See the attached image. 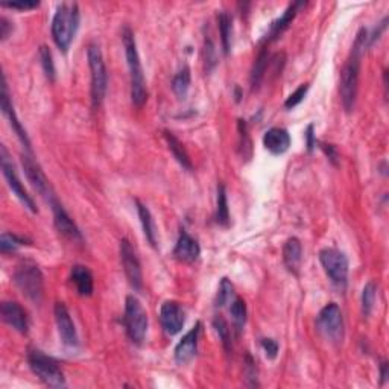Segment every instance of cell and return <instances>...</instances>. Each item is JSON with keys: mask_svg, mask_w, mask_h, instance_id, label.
Listing matches in <instances>:
<instances>
[{"mask_svg": "<svg viewBox=\"0 0 389 389\" xmlns=\"http://www.w3.org/2000/svg\"><path fill=\"white\" fill-rule=\"evenodd\" d=\"M2 6L5 8H11V10H34V8H38L40 2H31V0H25V2H5L2 3Z\"/></svg>", "mask_w": 389, "mask_h": 389, "instance_id": "60d3db41", "label": "cell"}, {"mask_svg": "<svg viewBox=\"0 0 389 389\" xmlns=\"http://www.w3.org/2000/svg\"><path fill=\"white\" fill-rule=\"evenodd\" d=\"M213 327L217 331L219 339H221V341H222L224 349L227 350V351H230L231 350V331H230V327H228L227 321H225L224 318L217 316V318H215V321H213Z\"/></svg>", "mask_w": 389, "mask_h": 389, "instance_id": "d590c367", "label": "cell"}, {"mask_svg": "<svg viewBox=\"0 0 389 389\" xmlns=\"http://www.w3.org/2000/svg\"><path fill=\"white\" fill-rule=\"evenodd\" d=\"M163 136H165L166 141H167V146H169V151L172 152V155L175 157V160L180 163V165L186 169V171H192L193 166H192V160H190L189 154L186 151V148L181 143V141L176 139L171 131H163Z\"/></svg>", "mask_w": 389, "mask_h": 389, "instance_id": "484cf974", "label": "cell"}, {"mask_svg": "<svg viewBox=\"0 0 389 389\" xmlns=\"http://www.w3.org/2000/svg\"><path fill=\"white\" fill-rule=\"evenodd\" d=\"M14 283L27 300L34 304H40L45 295V279L43 272L37 263L25 260L14 271Z\"/></svg>", "mask_w": 389, "mask_h": 389, "instance_id": "277c9868", "label": "cell"}, {"mask_svg": "<svg viewBox=\"0 0 389 389\" xmlns=\"http://www.w3.org/2000/svg\"><path fill=\"white\" fill-rule=\"evenodd\" d=\"M320 261L327 277L336 286L345 287L349 281V259L336 248H324L320 251Z\"/></svg>", "mask_w": 389, "mask_h": 389, "instance_id": "9c48e42d", "label": "cell"}, {"mask_svg": "<svg viewBox=\"0 0 389 389\" xmlns=\"http://www.w3.org/2000/svg\"><path fill=\"white\" fill-rule=\"evenodd\" d=\"M190 82H192V76H190V69L187 66H184L178 73L174 76L172 80V90L178 99H186Z\"/></svg>", "mask_w": 389, "mask_h": 389, "instance_id": "f1b7e54d", "label": "cell"}, {"mask_svg": "<svg viewBox=\"0 0 389 389\" xmlns=\"http://www.w3.org/2000/svg\"><path fill=\"white\" fill-rule=\"evenodd\" d=\"M318 145H320V148L324 151V154L327 155L329 160L333 163V165H336V163H338V151H336V148L333 145L321 143V141H318Z\"/></svg>", "mask_w": 389, "mask_h": 389, "instance_id": "ee69618b", "label": "cell"}, {"mask_svg": "<svg viewBox=\"0 0 389 389\" xmlns=\"http://www.w3.org/2000/svg\"><path fill=\"white\" fill-rule=\"evenodd\" d=\"M244 376L246 379V385L248 386H259L257 384V364L256 360L251 357V355L245 356V362H244Z\"/></svg>", "mask_w": 389, "mask_h": 389, "instance_id": "8d00e7d4", "label": "cell"}, {"mask_svg": "<svg viewBox=\"0 0 389 389\" xmlns=\"http://www.w3.org/2000/svg\"><path fill=\"white\" fill-rule=\"evenodd\" d=\"M81 14L78 3H61L52 19V38L62 52H67L80 27Z\"/></svg>", "mask_w": 389, "mask_h": 389, "instance_id": "3957f363", "label": "cell"}, {"mask_svg": "<svg viewBox=\"0 0 389 389\" xmlns=\"http://www.w3.org/2000/svg\"><path fill=\"white\" fill-rule=\"evenodd\" d=\"M23 245H26V239L11 235V233H3L2 237H0V251H2V254L16 252Z\"/></svg>", "mask_w": 389, "mask_h": 389, "instance_id": "1f68e13d", "label": "cell"}, {"mask_svg": "<svg viewBox=\"0 0 389 389\" xmlns=\"http://www.w3.org/2000/svg\"><path fill=\"white\" fill-rule=\"evenodd\" d=\"M368 46H370V34H368L365 27H362L357 32L355 43L351 46L350 56L342 69L341 82H339V95H341L342 107L346 113L355 108L359 90L360 62H362V56L366 52Z\"/></svg>", "mask_w": 389, "mask_h": 389, "instance_id": "6da1fadb", "label": "cell"}, {"mask_svg": "<svg viewBox=\"0 0 389 389\" xmlns=\"http://www.w3.org/2000/svg\"><path fill=\"white\" fill-rule=\"evenodd\" d=\"M136 206H137V213L140 217L141 228H143V235L148 242L151 244V246L157 248V227H155V221L151 215V211L139 200H136Z\"/></svg>", "mask_w": 389, "mask_h": 389, "instance_id": "cb8c5ba5", "label": "cell"}, {"mask_svg": "<svg viewBox=\"0 0 389 389\" xmlns=\"http://www.w3.org/2000/svg\"><path fill=\"white\" fill-rule=\"evenodd\" d=\"M54 315H55L56 329H58L61 342L66 346H69V349H76V346L80 345V338H78L75 322L72 320V316H70V312L66 307V304L56 303L54 307Z\"/></svg>", "mask_w": 389, "mask_h": 389, "instance_id": "4fadbf2b", "label": "cell"}, {"mask_svg": "<svg viewBox=\"0 0 389 389\" xmlns=\"http://www.w3.org/2000/svg\"><path fill=\"white\" fill-rule=\"evenodd\" d=\"M0 163H2V172H3L5 180L6 182H8L12 193L19 198L20 202H22L23 206L31 211V213H38V209L37 206H35L32 196L27 193V190L25 189L22 181H20L19 175L16 172V167H14L12 160L10 158V154L8 151H6L5 146L0 148Z\"/></svg>", "mask_w": 389, "mask_h": 389, "instance_id": "30bf717a", "label": "cell"}, {"mask_svg": "<svg viewBox=\"0 0 389 389\" xmlns=\"http://www.w3.org/2000/svg\"><path fill=\"white\" fill-rule=\"evenodd\" d=\"M217 25H219V32H221V43L224 54L228 55L230 47H231V35H233V20L228 12L221 11L217 14Z\"/></svg>", "mask_w": 389, "mask_h": 389, "instance_id": "83f0119b", "label": "cell"}, {"mask_svg": "<svg viewBox=\"0 0 389 389\" xmlns=\"http://www.w3.org/2000/svg\"><path fill=\"white\" fill-rule=\"evenodd\" d=\"M148 314L141 306L137 296L128 295L125 300V315H123V325L125 331L132 344L140 345L145 341L146 331H148Z\"/></svg>", "mask_w": 389, "mask_h": 389, "instance_id": "52a82bcc", "label": "cell"}, {"mask_svg": "<svg viewBox=\"0 0 389 389\" xmlns=\"http://www.w3.org/2000/svg\"><path fill=\"white\" fill-rule=\"evenodd\" d=\"M230 315H231L233 324H235L237 331L242 330L246 322V315H248V310H246V304L242 298H240V296H235V300L230 303Z\"/></svg>", "mask_w": 389, "mask_h": 389, "instance_id": "f546056e", "label": "cell"}, {"mask_svg": "<svg viewBox=\"0 0 389 389\" xmlns=\"http://www.w3.org/2000/svg\"><path fill=\"white\" fill-rule=\"evenodd\" d=\"M318 329L321 333L333 344H341L344 341V316L342 310L336 303H329L321 309L318 315Z\"/></svg>", "mask_w": 389, "mask_h": 389, "instance_id": "ba28073f", "label": "cell"}, {"mask_svg": "<svg viewBox=\"0 0 389 389\" xmlns=\"http://www.w3.org/2000/svg\"><path fill=\"white\" fill-rule=\"evenodd\" d=\"M122 41L125 47V56L126 64L130 69V82H131V101L132 105L137 108H141L148 101V89H146V80L143 73V67H141L140 55L137 51V43L134 32L130 26H125L122 31Z\"/></svg>", "mask_w": 389, "mask_h": 389, "instance_id": "7a4b0ae2", "label": "cell"}, {"mask_svg": "<svg viewBox=\"0 0 389 389\" xmlns=\"http://www.w3.org/2000/svg\"><path fill=\"white\" fill-rule=\"evenodd\" d=\"M318 145V140L315 137V126L314 123H310L306 130V146H307V151L312 152L315 150V146Z\"/></svg>", "mask_w": 389, "mask_h": 389, "instance_id": "b9f144b4", "label": "cell"}, {"mask_svg": "<svg viewBox=\"0 0 389 389\" xmlns=\"http://www.w3.org/2000/svg\"><path fill=\"white\" fill-rule=\"evenodd\" d=\"M233 300H235V286L228 279H222L221 285H219V291H217V298H216V306L224 307L230 304Z\"/></svg>", "mask_w": 389, "mask_h": 389, "instance_id": "d6a6232c", "label": "cell"}, {"mask_svg": "<svg viewBox=\"0 0 389 389\" xmlns=\"http://www.w3.org/2000/svg\"><path fill=\"white\" fill-rule=\"evenodd\" d=\"M119 252H120V261H122L123 272L126 275V279H128L130 285L134 287V291H141V287H143L141 265L137 257V252L134 251L128 239L120 240Z\"/></svg>", "mask_w": 389, "mask_h": 389, "instance_id": "8fae6325", "label": "cell"}, {"mask_svg": "<svg viewBox=\"0 0 389 389\" xmlns=\"http://www.w3.org/2000/svg\"><path fill=\"white\" fill-rule=\"evenodd\" d=\"M307 91H309V84L307 82L301 84V86L294 91V93L289 95V97L286 99V102H285V108L292 110V108L296 107V105H300L304 101V97H306Z\"/></svg>", "mask_w": 389, "mask_h": 389, "instance_id": "74e56055", "label": "cell"}, {"mask_svg": "<svg viewBox=\"0 0 389 389\" xmlns=\"http://www.w3.org/2000/svg\"><path fill=\"white\" fill-rule=\"evenodd\" d=\"M22 165H23L27 180H30V182L32 184V187L37 190V192L43 196L47 202L54 200L56 195L54 192L51 182H49L47 176L43 172V169H41L38 163L34 160L31 154L22 155Z\"/></svg>", "mask_w": 389, "mask_h": 389, "instance_id": "7c38bea8", "label": "cell"}, {"mask_svg": "<svg viewBox=\"0 0 389 389\" xmlns=\"http://www.w3.org/2000/svg\"><path fill=\"white\" fill-rule=\"evenodd\" d=\"M303 6H306V3H304V2H295V3L289 5L287 8H286V11L281 14V17H279L277 20H274V22L271 23L270 30H268L266 35H265L263 38H261V45L270 46L272 41H275L279 37H281V34L285 32L289 27V25L294 22V19L296 17V14H298L300 8H303Z\"/></svg>", "mask_w": 389, "mask_h": 389, "instance_id": "ac0fdd59", "label": "cell"}, {"mask_svg": "<svg viewBox=\"0 0 389 389\" xmlns=\"http://www.w3.org/2000/svg\"><path fill=\"white\" fill-rule=\"evenodd\" d=\"M239 148H240V154L242 157L248 160L251 157V140L248 136V130H246V123L245 120H239Z\"/></svg>", "mask_w": 389, "mask_h": 389, "instance_id": "e575fe53", "label": "cell"}, {"mask_svg": "<svg viewBox=\"0 0 389 389\" xmlns=\"http://www.w3.org/2000/svg\"><path fill=\"white\" fill-rule=\"evenodd\" d=\"M38 55H40L41 67H43L47 80L54 81L55 80V62H54V56H52L51 49H49L47 46H41Z\"/></svg>", "mask_w": 389, "mask_h": 389, "instance_id": "836d02e7", "label": "cell"}, {"mask_svg": "<svg viewBox=\"0 0 389 389\" xmlns=\"http://www.w3.org/2000/svg\"><path fill=\"white\" fill-rule=\"evenodd\" d=\"M27 364L32 373L37 376L45 385L51 388H64L66 377L62 373L58 360L45 355L40 350H30L27 353Z\"/></svg>", "mask_w": 389, "mask_h": 389, "instance_id": "8992f818", "label": "cell"}, {"mask_svg": "<svg viewBox=\"0 0 389 389\" xmlns=\"http://www.w3.org/2000/svg\"><path fill=\"white\" fill-rule=\"evenodd\" d=\"M54 211V222L55 227L58 230L62 236H66L67 239L73 240V242H82V235L80 228L76 227V224L73 222V219L69 216L67 211L62 207V204L58 201V198H54V200L49 201Z\"/></svg>", "mask_w": 389, "mask_h": 389, "instance_id": "9a60e30c", "label": "cell"}, {"mask_svg": "<svg viewBox=\"0 0 389 389\" xmlns=\"http://www.w3.org/2000/svg\"><path fill=\"white\" fill-rule=\"evenodd\" d=\"M12 30H14L12 23L10 22L8 19H6V17L0 19V40L5 41L6 38H8L10 34L12 32Z\"/></svg>", "mask_w": 389, "mask_h": 389, "instance_id": "7bdbcfd3", "label": "cell"}, {"mask_svg": "<svg viewBox=\"0 0 389 389\" xmlns=\"http://www.w3.org/2000/svg\"><path fill=\"white\" fill-rule=\"evenodd\" d=\"M283 261L289 272L298 274L303 261V245L298 237H289L283 246Z\"/></svg>", "mask_w": 389, "mask_h": 389, "instance_id": "7402d4cb", "label": "cell"}, {"mask_svg": "<svg viewBox=\"0 0 389 389\" xmlns=\"http://www.w3.org/2000/svg\"><path fill=\"white\" fill-rule=\"evenodd\" d=\"M380 377H381V384H385V380L388 379V362H381V365H380Z\"/></svg>", "mask_w": 389, "mask_h": 389, "instance_id": "f6af8a7d", "label": "cell"}, {"mask_svg": "<svg viewBox=\"0 0 389 389\" xmlns=\"http://www.w3.org/2000/svg\"><path fill=\"white\" fill-rule=\"evenodd\" d=\"M291 134L285 128H279V126H274V128L268 130L263 136V146L266 151H270L272 155H281L285 154L289 146H291Z\"/></svg>", "mask_w": 389, "mask_h": 389, "instance_id": "44dd1931", "label": "cell"}, {"mask_svg": "<svg viewBox=\"0 0 389 389\" xmlns=\"http://www.w3.org/2000/svg\"><path fill=\"white\" fill-rule=\"evenodd\" d=\"M271 58L268 55V46H265L261 51L259 52L256 61H254V66L251 70V76H250V82H251V90H259L261 81L265 80V75L268 72V66H270Z\"/></svg>", "mask_w": 389, "mask_h": 389, "instance_id": "d4e9b609", "label": "cell"}, {"mask_svg": "<svg viewBox=\"0 0 389 389\" xmlns=\"http://www.w3.org/2000/svg\"><path fill=\"white\" fill-rule=\"evenodd\" d=\"M0 102H2V113L5 115V117L8 119V122L11 125L12 131L17 134V137L20 139V141H22L26 150L31 152L30 137H27L26 130L23 128V125L20 123V120H19V117L16 115V111H14V105H12L11 97H10L8 84H6V78L5 76H3V80H2V97H0Z\"/></svg>", "mask_w": 389, "mask_h": 389, "instance_id": "e0dca14e", "label": "cell"}, {"mask_svg": "<svg viewBox=\"0 0 389 389\" xmlns=\"http://www.w3.org/2000/svg\"><path fill=\"white\" fill-rule=\"evenodd\" d=\"M87 60L91 76V104L93 108H97L104 102V97L107 95L108 86V73L105 66L104 55L101 47L96 43H90L87 47Z\"/></svg>", "mask_w": 389, "mask_h": 389, "instance_id": "5b68a950", "label": "cell"}, {"mask_svg": "<svg viewBox=\"0 0 389 389\" xmlns=\"http://www.w3.org/2000/svg\"><path fill=\"white\" fill-rule=\"evenodd\" d=\"M160 322L169 336L178 335L186 324V312L176 301H165L160 309Z\"/></svg>", "mask_w": 389, "mask_h": 389, "instance_id": "5bb4252c", "label": "cell"}, {"mask_svg": "<svg viewBox=\"0 0 389 389\" xmlns=\"http://www.w3.org/2000/svg\"><path fill=\"white\" fill-rule=\"evenodd\" d=\"M201 256V246L198 240L189 235L186 230H181L178 240L174 248V257L184 263H193Z\"/></svg>", "mask_w": 389, "mask_h": 389, "instance_id": "ffe728a7", "label": "cell"}, {"mask_svg": "<svg viewBox=\"0 0 389 389\" xmlns=\"http://www.w3.org/2000/svg\"><path fill=\"white\" fill-rule=\"evenodd\" d=\"M261 349H263L265 351V355L268 359H275L279 355V342L277 341H274V339L271 338H265V339H261Z\"/></svg>", "mask_w": 389, "mask_h": 389, "instance_id": "f35d334b", "label": "cell"}, {"mask_svg": "<svg viewBox=\"0 0 389 389\" xmlns=\"http://www.w3.org/2000/svg\"><path fill=\"white\" fill-rule=\"evenodd\" d=\"M2 318L3 321L17 330L19 333L26 335L30 331V320L25 309L16 301H3L2 303Z\"/></svg>", "mask_w": 389, "mask_h": 389, "instance_id": "d6986e66", "label": "cell"}, {"mask_svg": "<svg viewBox=\"0 0 389 389\" xmlns=\"http://www.w3.org/2000/svg\"><path fill=\"white\" fill-rule=\"evenodd\" d=\"M216 222L222 227H228L230 225V209H228V200H227V190H225L224 184L217 186V200H216Z\"/></svg>", "mask_w": 389, "mask_h": 389, "instance_id": "4316f807", "label": "cell"}, {"mask_svg": "<svg viewBox=\"0 0 389 389\" xmlns=\"http://www.w3.org/2000/svg\"><path fill=\"white\" fill-rule=\"evenodd\" d=\"M376 295H377L376 283L368 281L362 291V314L365 318L370 316L373 312L374 303H376Z\"/></svg>", "mask_w": 389, "mask_h": 389, "instance_id": "4dcf8cb0", "label": "cell"}, {"mask_svg": "<svg viewBox=\"0 0 389 389\" xmlns=\"http://www.w3.org/2000/svg\"><path fill=\"white\" fill-rule=\"evenodd\" d=\"M217 58H216V49L215 45L211 43V40H206V64H207V72L216 66Z\"/></svg>", "mask_w": 389, "mask_h": 389, "instance_id": "ab89813d", "label": "cell"}, {"mask_svg": "<svg viewBox=\"0 0 389 389\" xmlns=\"http://www.w3.org/2000/svg\"><path fill=\"white\" fill-rule=\"evenodd\" d=\"M201 329L202 324L196 322L195 327L190 329L187 333L181 338V341L176 344L174 350V356H175V362L178 365H186L196 356Z\"/></svg>", "mask_w": 389, "mask_h": 389, "instance_id": "2e32d148", "label": "cell"}, {"mask_svg": "<svg viewBox=\"0 0 389 389\" xmlns=\"http://www.w3.org/2000/svg\"><path fill=\"white\" fill-rule=\"evenodd\" d=\"M70 280L76 287V292L81 296H90L93 294L95 289V280L93 274L84 265H75L70 270Z\"/></svg>", "mask_w": 389, "mask_h": 389, "instance_id": "603a6c76", "label": "cell"}]
</instances>
